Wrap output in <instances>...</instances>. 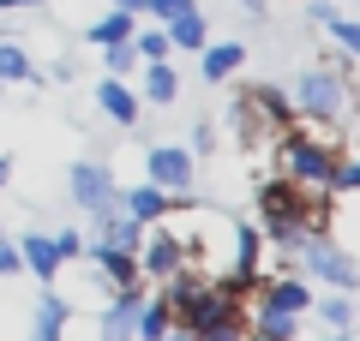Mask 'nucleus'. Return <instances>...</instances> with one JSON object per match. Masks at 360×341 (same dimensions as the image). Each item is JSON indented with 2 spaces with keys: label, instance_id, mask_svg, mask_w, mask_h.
Wrapping results in <instances>:
<instances>
[{
  "label": "nucleus",
  "instance_id": "nucleus-1",
  "mask_svg": "<svg viewBox=\"0 0 360 341\" xmlns=\"http://www.w3.org/2000/svg\"><path fill=\"white\" fill-rule=\"evenodd\" d=\"M348 150V138L336 126H307V120H295V126L276 138V168H283L288 186H307V192H324V180H330V162Z\"/></svg>",
  "mask_w": 360,
  "mask_h": 341
},
{
  "label": "nucleus",
  "instance_id": "nucleus-2",
  "mask_svg": "<svg viewBox=\"0 0 360 341\" xmlns=\"http://www.w3.org/2000/svg\"><path fill=\"white\" fill-rule=\"evenodd\" d=\"M288 108H295V120H312V126H342V114H348V72H336V66L300 72L295 90H288Z\"/></svg>",
  "mask_w": 360,
  "mask_h": 341
},
{
  "label": "nucleus",
  "instance_id": "nucleus-3",
  "mask_svg": "<svg viewBox=\"0 0 360 341\" xmlns=\"http://www.w3.org/2000/svg\"><path fill=\"white\" fill-rule=\"evenodd\" d=\"M234 126L246 132V138H283L288 126H295V108H288L283 90H270V84H246L240 102H234Z\"/></svg>",
  "mask_w": 360,
  "mask_h": 341
},
{
  "label": "nucleus",
  "instance_id": "nucleus-4",
  "mask_svg": "<svg viewBox=\"0 0 360 341\" xmlns=\"http://www.w3.org/2000/svg\"><path fill=\"white\" fill-rule=\"evenodd\" d=\"M288 258H295V264L307 269V276L330 281L336 293H354V281H360V276H354V258H348L342 246L330 240V234H300V240H295V252H288Z\"/></svg>",
  "mask_w": 360,
  "mask_h": 341
},
{
  "label": "nucleus",
  "instance_id": "nucleus-5",
  "mask_svg": "<svg viewBox=\"0 0 360 341\" xmlns=\"http://www.w3.org/2000/svg\"><path fill=\"white\" fill-rule=\"evenodd\" d=\"M66 192H72V203H78L84 215H108V210H120V180L108 174L103 162H72Z\"/></svg>",
  "mask_w": 360,
  "mask_h": 341
},
{
  "label": "nucleus",
  "instance_id": "nucleus-6",
  "mask_svg": "<svg viewBox=\"0 0 360 341\" xmlns=\"http://www.w3.org/2000/svg\"><path fill=\"white\" fill-rule=\"evenodd\" d=\"M258 312L307 317V312H312V281H300L295 269H276V276H264V281H258Z\"/></svg>",
  "mask_w": 360,
  "mask_h": 341
},
{
  "label": "nucleus",
  "instance_id": "nucleus-7",
  "mask_svg": "<svg viewBox=\"0 0 360 341\" xmlns=\"http://www.w3.org/2000/svg\"><path fill=\"white\" fill-rule=\"evenodd\" d=\"M144 174H150V186H162L168 198H174V192L193 186L198 162L186 156V144H150V156H144Z\"/></svg>",
  "mask_w": 360,
  "mask_h": 341
},
{
  "label": "nucleus",
  "instance_id": "nucleus-8",
  "mask_svg": "<svg viewBox=\"0 0 360 341\" xmlns=\"http://www.w3.org/2000/svg\"><path fill=\"white\" fill-rule=\"evenodd\" d=\"M18 246V269H30V276L49 288L54 276H60V252H54V240L49 234H37V227H25V240H13Z\"/></svg>",
  "mask_w": 360,
  "mask_h": 341
},
{
  "label": "nucleus",
  "instance_id": "nucleus-9",
  "mask_svg": "<svg viewBox=\"0 0 360 341\" xmlns=\"http://www.w3.org/2000/svg\"><path fill=\"white\" fill-rule=\"evenodd\" d=\"M96 108H103L120 132L139 126V90H132L127 78H103V84H96Z\"/></svg>",
  "mask_w": 360,
  "mask_h": 341
},
{
  "label": "nucleus",
  "instance_id": "nucleus-10",
  "mask_svg": "<svg viewBox=\"0 0 360 341\" xmlns=\"http://www.w3.org/2000/svg\"><path fill=\"white\" fill-rule=\"evenodd\" d=\"M240 66H246L240 42H205V48H198V72H205V84H229Z\"/></svg>",
  "mask_w": 360,
  "mask_h": 341
},
{
  "label": "nucleus",
  "instance_id": "nucleus-11",
  "mask_svg": "<svg viewBox=\"0 0 360 341\" xmlns=\"http://www.w3.org/2000/svg\"><path fill=\"white\" fill-rule=\"evenodd\" d=\"M168 210H174V198H168L162 186H150V180H144V186H132L127 198H120V215H132V222H144V227L162 222Z\"/></svg>",
  "mask_w": 360,
  "mask_h": 341
},
{
  "label": "nucleus",
  "instance_id": "nucleus-12",
  "mask_svg": "<svg viewBox=\"0 0 360 341\" xmlns=\"http://www.w3.org/2000/svg\"><path fill=\"white\" fill-rule=\"evenodd\" d=\"M139 305H144V293H139V288H120V293H115V305L103 312V341H132Z\"/></svg>",
  "mask_w": 360,
  "mask_h": 341
},
{
  "label": "nucleus",
  "instance_id": "nucleus-13",
  "mask_svg": "<svg viewBox=\"0 0 360 341\" xmlns=\"http://www.w3.org/2000/svg\"><path fill=\"white\" fill-rule=\"evenodd\" d=\"M162 36H168V48H186V54H198L210 42V25H205V13L198 6H186V13H174L162 25Z\"/></svg>",
  "mask_w": 360,
  "mask_h": 341
},
{
  "label": "nucleus",
  "instance_id": "nucleus-14",
  "mask_svg": "<svg viewBox=\"0 0 360 341\" xmlns=\"http://www.w3.org/2000/svg\"><path fill=\"white\" fill-rule=\"evenodd\" d=\"M90 258H96V264H103V281H108V288H139V258H132V252H115V246H103V240H96V246H90Z\"/></svg>",
  "mask_w": 360,
  "mask_h": 341
},
{
  "label": "nucleus",
  "instance_id": "nucleus-15",
  "mask_svg": "<svg viewBox=\"0 0 360 341\" xmlns=\"http://www.w3.org/2000/svg\"><path fill=\"white\" fill-rule=\"evenodd\" d=\"M66 317H72V300H60V293H42L37 312H30V341H60Z\"/></svg>",
  "mask_w": 360,
  "mask_h": 341
},
{
  "label": "nucleus",
  "instance_id": "nucleus-16",
  "mask_svg": "<svg viewBox=\"0 0 360 341\" xmlns=\"http://www.w3.org/2000/svg\"><path fill=\"white\" fill-rule=\"evenodd\" d=\"M132 30H139V18L132 13H120V6H108L96 25L84 30V42H96V48H108V42H132Z\"/></svg>",
  "mask_w": 360,
  "mask_h": 341
},
{
  "label": "nucleus",
  "instance_id": "nucleus-17",
  "mask_svg": "<svg viewBox=\"0 0 360 341\" xmlns=\"http://www.w3.org/2000/svg\"><path fill=\"white\" fill-rule=\"evenodd\" d=\"M180 96V72L168 60H144V102H156V108H168V102Z\"/></svg>",
  "mask_w": 360,
  "mask_h": 341
},
{
  "label": "nucleus",
  "instance_id": "nucleus-18",
  "mask_svg": "<svg viewBox=\"0 0 360 341\" xmlns=\"http://www.w3.org/2000/svg\"><path fill=\"white\" fill-rule=\"evenodd\" d=\"M168 329H174V305H168L162 293H156V300H144V305H139V323H132V335H139V341H162Z\"/></svg>",
  "mask_w": 360,
  "mask_h": 341
},
{
  "label": "nucleus",
  "instance_id": "nucleus-19",
  "mask_svg": "<svg viewBox=\"0 0 360 341\" xmlns=\"http://www.w3.org/2000/svg\"><path fill=\"white\" fill-rule=\"evenodd\" d=\"M30 78H37L30 54L18 48V42H0V84H30Z\"/></svg>",
  "mask_w": 360,
  "mask_h": 341
},
{
  "label": "nucleus",
  "instance_id": "nucleus-20",
  "mask_svg": "<svg viewBox=\"0 0 360 341\" xmlns=\"http://www.w3.org/2000/svg\"><path fill=\"white\" fill-rule=\"evenodd\" d=\"M312 312H319L324 323L336 329V335H348V323H354V300H348V293H330V300H312Z\"/></svg>",
  "mask_w": 360,
  "mask_h": 341
},
{
  "label": "nucleus",
  "instance_id": "nucleus-21",
  "mask_svg": "<svg viewBox=\"0 0 360 341\" xmlns=\"http://www.w3.org/2000/svg\"><path fill=\"white\" fill-rule=\"evenodd\" d=\"M103 66H108V78H132L144 60L132 54V42H108V48H103Z\"/></svg>",
  "mask_w": 360,
  "mask_h": 341
},
{
  "label": "nucleus",
  "instance_id": "nucleus-22",
  "mask_svg": "<svg viewBox=\"0 0 360 341\" xmlns=\"http://www.w3.org/2000/svg\"><path fill=\"white\" fill-rule=\"evenodd\" d=\"M324 30L336 36V48H342V54H360V25L348 13H330V18H324Z\"/></svg>",
  "mask_w": 360,
  "mask_h": 341
},
{
  "label": "nucleus",
  "instance_id": "nucleus-23",
  "mask_svg": "<svg viewBox=\"0 0 360 341\" xmlns=\"http://www.w3.org/2000/svg\"><path fill=\"white\" fill-rule=\"evenodd\" d=\"M132 54H139V60H168V36H162V25H156V30H132Z\"/></svg>",
  "mask_w": 360,
  "mask_h": 341
},
{
  "label": "nucleus",
  "instance_id": "nucleus-24",
  "mask_svg": "<svg viewBox=\"0 0 360 341\" xmlns=\"http://www.w3.org/2000/svg\"><path fill=\"white\" fill-rule=\"evenodd\" d=\"M54 252H60V264H72V258H84V234L78 227H60V234H49Z\"/></svg>",
  "mask_w": 360,
  "mask_h": 341
},
{
  "label": "nucleus",
  "instance_id": "nucleus-25",
  "mask_svg": "<svg viewBox=\"0 0 360 341\" xmlns=\"http://www.w3.org/2000/svg\"><path fill=\"white\" fill-rule=\"evenodd\" d=\"M210 150H217V126H210V120H198V126H193V144H186V156L198 162V156H210Z\"/></svg>",
  "mask_w": 360,
  "mask_h": 341
},
{
  "label": "nucleus",
  "instance_id": "nucleus-26",
  "mask_svg": "<svg viewBox=\"0 0 360 341\" xmlns=\"http://www.w3.org/2000/svg\"><path fill=\"white\" fill-rule=\"evenodd\" d=\"M6 276H18V246L13 240H0V281Z\"/></svg>",
  "mask_w": 360,
  "mask_h": 341
},
{
  "label": "nucleus",
  "instance_id": "nucleus-27",
  "mask_svg": "<svg viewBox=\"0 0 360 341\" xmlns=\"http://www.w3.org/2000/svg\"><path fill=\"white\" fill-rule=\"evenodd\" d=\"M186 6H193V0H150V13L162 18V25H168V18H174V13H186Z\"/></svg>",
  "mask_w": 360,
  "mask_h": 341
},
{
  "label": "nucleus",
  "instance_id": "nucleus-28",
  "mask_svg": "<svg viewBox=\"0 0 360 341\" xmlns=\"http://www.w3.org/2000/svg\"><path fill=\"white\" fill-rule=\"evenodd\" d=\"M30 6H42V0H0V13H30Z\"/></svg>",
  "mask_w": 360,
  "mask_h": 341
},
{
  "label": "nucleus",
  "instance_id": "nucleus-29",
  "mask_svg": "<svg viewBox=\"0 0 360 341\" xmlns=\"http://www.w3.org/2000/svg\"><path fill=\"white\" fill-rule=\"evenodd\" d=\"M0 186H13V162L6 156H0Z\"/></svg>",
  "mask_w": 360,
  "mask_h": 341
},
{
  "label": "nucleus",
  "instance_id": "nucleus-30",
  "mask_svg": "<svg viewBox=\"0 0 360 341\" xmlns=\"http://www.w3.org/2000/svg\"><path fill=\"white\" fill-rule=\"evenodd\" d=\"M162 341H193V335H186V329H168V335Z\"/></svg>",
  "mask_w": 360,
  "mask_h": 341
},
{
  "label": "nucleus",
  "instance_id": "nucleus-31",
  "mask_svg": "<svg viewBox=\"0 0 360 341\" xmlns=\"http://www.w3.org/2000/svg\"><path fill=\"white\" fill-rule=\"evenodd\" d=\"M240 6H246V13H264V0H240Z\"/></svg>",
  "mask_w": 360,
  "mask_h": 341
},
{
  "label": "nucleus",
  "instance_id": "nucleus-32",
  "mask_svg": "<svg viewBox=\"0 0 360 341\" xmlns=\"http://www.w3.org/2000/svg\"><path fill=\"white\" fill-rule=\"evenodd\" d=\"M330 341H348V335H330Z\"/></svg>",
  "mask_w": 360,
  "mask_h": 341
}]
</instances>
